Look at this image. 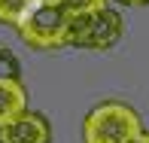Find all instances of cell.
<instances>
[{
  "label": "cell",
  "mask_w": 149,
  "mask_h": 143,
  "mask_svg": "<svg viewBox=\"0 0 149 143\" xmlns=\"http://www.w3.org/2000/svg\"><path fill=\"white\" fill-rule=\"evenodd\" d=\"M140 134V113L122 100H104L82 119V143H134Z\"/></svg>",
  "instance_id": "cell-1"
},
{
  "label": "cell",
  "mask_w": 149,
  "mask_h": 143,
  "mask_svg": "<svg viewBox=\"0 0 149 143\" xmlns=\"http://www.w3.org/2000/svg\"><path fill=\"white\" fill-rule=\"evenodd\" d=\"M18 37L24 46L37 52H58L67 49V33H70V15L55 0H37V6L22 18Z\"/></svg>",
  "instance_id": "cell-2"
},
{
  "label": "cell",
  "mask_w": 149,
  "mask_h": 143,
  "mask_svg": "<svg viewBox=\"0 0 149 143\" xmlns=\"http://www.w3.org/2000/svg\"><path fill=\"white\" fill-rule=\"evenodd\" d=\"M125 33V22L116 9L104 6L94 12H82V15L70 18V33H67V46L73 49H88V52H107L122 40Z\"/></svg>",
  "instance_id": "cell-3"
},
{
  "label": "cell",
  "mask_w": 149,
  "mask_h": 143,
  "mask_svg": "<svg viewBox=\"0 0 149 143\" xmlns=\"http://www.w3.org/2000/svg\"><path fill=\"white\" fill-rule=\"evenodd\" d=\"M0 143H52V122L37 110H24L0 125Z\"/></svg>",
  "instance_id": "cell-4"
},
{
  "label": "cell",
  "mask_w": 149,
  "mask_h": 143,
  "mask_svg": "<svg viewBox=\"0 0 149 143\" xmlns=\"http://www.w3.org/2000/svg\"><path fill=\"white\" fill-rule=\"evenodd\" d=\"M28 110V91L22 79H0V125L12 122Z\"/></svg>",
  "instance_id": "cell-5"
},
{
  "label": "cell",
  "mask_w": 149,
  "mask_h": 143,
  "mask_svg": "<svg viewBox=\"0 0 149 143\" xmlns=\"http://www.w3.org/2000/svg\"><path fill=\"white\" fill-rule=\"evenodd\" d=\"M37 6V0H0V24L6 28H18L22 18Z\"/></svg>",
  "instance_id": "cell-6"
},
{
  "label": "cell",
  "mask_w": 149,
  "mask_h": 143,
  "mask_svg": "<svg viewBox=\"0 0 149 143\" xmlns=\"http://www.w3.org/2000/svg\"><path fill=\"white\" fill-rule=\"evenodd\" d=\"M61 9L67 12V15H82V12H94V9H104V6H110V0H55Z\"/></svg>",
  "instance_id": "cell-7"
},
{
  "label": "cell",
  "mask_w": 149,
  "mask_h": 143,
  "mask_svg": "<svg viewBox=\"0 0 149 143\" xmlns=\"http://www.w3.org/2000/svg\"><path fill=\"white\" fill-rule=\"evenodd\" d=\"M18 73H22L18 58L12 55L9 49H3V46H0V79H18Z\"/></svg>",
  "instance_id": "cell-8"
},
{
  "label": "cell",
  "mask_w": 149,
  "mask_h": 143,
  "mask_svg": "<svg viewBox=\"0 0 149 143\" xmlns=\"http://www.w3.org/2000/svg\"><path fill=\"white\" fill-rule=\"evenodd\" d=\"M119 3H125V6H146L149 0H119Z\"/></svg>",
  "instance_id": "cell-9"
},
{
  "label": "cell",
  "mask_w": 149,
  "mask_h": 143,
  "mask_svg": "<svg viewBox=\"0 0 149 143\" xmlns=\"http://www.w3.org/2000/svg\"><path fill=\"white\" fill-rule=\"evenodd\" d=\"M134 143H149V131H143V134H140V137L134 140Z\"/></svg>",
  "instance_id": "cell-10"
}]
</instances>
